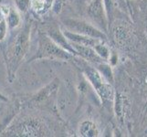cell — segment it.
<instances>
[{
	"label": "cell",
	"instance_id": "cell-1",
	"mask_svg": "<svg viewBox=\"0 0 147 137\" xmlns=\"http://www.w3.org/2000/svg\"><path fill=\"white\" fill-rule=\"evenodd\" d=\"M30 40V24L24 25L23 28L18 31L13 40L7 46V67L9 82H12L17 70L21 65L24 58L28 51Z\"/></svg>",
	"mask_w": 147,
	"mask_h": 137
},
{
	"label": "cell",
	"instance_id": "cell-2",
	"mask_svg": "<svg viewBox=\"0 0 147 137\" xmlns=\"http://www.w3.org/2000/svg\"><path fill=\"white\" fill-rule=\"evenodd\" d=\"M73 58L74 55L69 53L61 47H59L47 34H40L38 37V50L36 55L32 58V60L42 59L69 60L72 59Z\"/></svg>",
	"mask_w": 147,
	"mask_h": 137
},
{
	"label": "cell",
	"instance_id": "cell-3",
	"mask_svg": "<svg viewBox=\"0 0 147 137\" xmlns=\"http://www.w3.org/2000/svg\"><path fill=\"white\" fill-rule=\"evenodd\" d=\"M84 75L88 78L90 83L96 90V92L103 101H111L113 98V89L111 85L106 80L99 70L93 69L89 65L83 67Z\"/></svg>",
	"mask_w": 147,
	"mask_h": 137
},
{
	"label": "cell",
	"instance_id": "cell-4",
	"mask_svg": "<svg viewBox=\"0 0 147 137\" xmlns=\"http://www.w3.org/2000/svg\"><path fill=\"white\" fill-rule=\"evenodd\" d=\"M62 25L64 28L73 33H77L84 36L97 38L100 40H105L107 38L102 30L99 29L97 27L93 26L85 20L76 19V18H66L62 20Z\"/></svg>",
	"mask_w": 147,
	"mask_h": 137
},
{
	"label": "cell",
	"instance_id": "cell-5",
	"mask_svg": "<svg viewBox=\"0 0 147 137\" xmlns=\"http://www.w3.org/2000/svg\"><path fill=\"white\" fill-rule=\"evenodd\" d=\"M14 135L19 136H40L43 135V126L38 120L33 118L24 119L21 123L15 126Z\"/></svg>",
	"mask_w": 147,
	"mask_h": 137
},
{
	"label": "cell",
	"instance_id": "cell-6",
	"mask_svg": "<svg viewBox=\"0 0 147 137\" xmlns=\"http://www.w3.org/2000/svg\"><path fill=\"white\" fill-rule=\"evenodd\" d=\"M89 3V16L101 29L106 30L107 28V16H106L102 0H92Z\"/></svg>",
	"mask_w": 147,
	"mask_h": 137
},
{
	"label": "cell",
	"instance_id": "cell-7",
	"mask_svg": "<svg viewBox=\"0 0 147 137\" xmlns=\"http://www.w3.org/2000/svg\"><path fill=\"white\" fill-rule=\"evenodd\" d=\"M70 45L72 46L73 49L75 50L76 55L80 56V58H82L83 59L87 60V61L92 62L95 64L105 62V60L101 59L97 54V52L95 51L93 47L80 45V44H76V43H71V42H70Z\"/></svg>",
	"mask_w": 147,
	"mask_h": 137
},
{
	"label": "cell",
	"instance_id": "cell-8",
	"mask_svg": "<svg viewBox=\"0 0 147 137\" xmlns=\"http://www.w3.org/2000/svg\"><path fill=\"white\" fill-rule=\"evenodd\" d=\"M46 34L56 44H58L59 47H61L62 49H66L69 53H71L72 55L76 56L75 50L73 49L72 46L70 45V42L64 36V34L62 33V30H60L57 27H51L48 29Z\"/></svg>",
	"mask_w": 147,
	"mask_h": 137
},
{
	"label": "cell",
	"instance_id": "cell-9",
	"mask_svg": "<svg viewBox=\"0 0 147 137\" xmlns=\"http://www.w3.org/2000/svg\"><path fill=\"white\" fill-rule=\"evenodd\" d=\"M62 33L66 37L69 42L76 43V44H80V45H85V46H90V47H94V46L103 40H100L97 38H93L90 37L84 36V35H80L77 33H73L71 31H69L66 28L62 29Z\"/></svg>",
	"mask_w": 147,
	"mask_h": 137
},
{
	"label": "cell",
	"instance_id": "cell-10",
	"mask_svg": "<svg viewBox=\"0 0 147 137\" xmlns=\"http://www.w3.org/2000/svg\"><path fill=\"white\" fill-rule=\"evenodd\" d=\"M113 36L116 43L123 46V47L130 43L131 40L129 30L123 25H118V26L116 25V27L113 28Z\"/></svg>",
	"mask_w": 147,
	"mask_h": 137
},
{
	"label": "cell",
	"instance_id": "cell-11",
	"mask_svg": "<svg viewBox=\"0 0 147 137\" xmlns=\"http://www.w3.org/2000/svg\"><path fill=\"white\" fill-rule=\"evenodd\" d=\"M79 133L83 137H97L99 136V129L92 121L84 120L80 124Z\"/></svg>",
	"mask_w": 147,
	"mask_h": 137
},
{
	"label": "cell",
	"instance_id": "cell-12",
	"mask_svg": "<svg viewBox=\"0 0 147 137\" xmlns=\"http://www.w3.org/2000/svg\"><path fill=\"white\" fill-rule=\"evenodd\" d=\"M6 20L9 29H14L19 27L20 24H21V18H20L18 9L14 7H9L6 15Z\"/></svg>",
	"mask_w": 147,
	"mask_h": 137
},
{
	"label": "cell",
	"instance_id": "cell-13",
	"mask_svg": "<svg viewBox=\"0 0 147 137\" xmlns=\"http://www.w3.org/2000/svg\"><path fill=\"white\" fill-rule=\"evenodd\" d=\"M97 65L99 67V72L101 74V76H102L109 83L113 82V72H111V66L106 64L105 62H101Z\"/></svg>",
	"mask_w": 147,
	"mask_h": 137
},
{
	"label": "cell",
	"instance_id": "cell-14",
	"mask_svg": "<svg viewBox=\"0 0 147 137\" xmlns=\"http://www.w3.org/2000/svg\"><path fill=\"white\" fill-rule=\"evenodd\" d=\"M57 87H58V84L56 83L55 82H53L51 84H49L45 89H42L41 90L39 91V92L38 93V95L36 96V100L37 101H43V100L48 99L49 96L51 94L53 91L56 90Z\"/></svg>",
	"mask_w": 147,
	"mask_h": 137
},
{
	"label": "cell",
	"instance_id": "cell-15",
	"mask_svg": "<svg viewBox=\"0 0 147 137\" xmlns=\"http://www.w3.org/2000/svg\"><path fill=\"white\" fill-rule=\"evenodd\" d=\"M93 49H95V51L97 52V54L102 59H104L105 61H107L110 59V49H108L107 46H105L103 44V41L97 43L93 47Z\"/></svg>",
	"mask_w": 147,
	"mask_h": 137
},
{
	"label": "cell",
	"instance_id": "cell-16",
	"mask_svg": "<svg viewBox=\"0 0 147 137\" xmlns=\"http://www.w3.org/2000/svg\"><path fill=\"white\" fill-rule=\"evenodd\" d=\"M16 8L20 13H26L31 7V0H14Z\"/></svg>",
	"mask_w": 147,
	"mask_h": 137
},
{
	"label": "cell",
	"instance_id": "cell-17",
	"mask_svg": "<svg viewBox=\"0 0 147 137\" xmlns=\"http://www.w3.org/2000/svg\"><path fill=\"white\" fill-rule=\"evenodd\" d=\"M31 7L37 12H43L45 9L49 8L46 0H31Z\"/></svg>",
	"mask_w": 147,
	"mask_h": 137
},
{
	"label": "cell",
	"instance_id": "cell-18",
	"mask_svg": "<svg viewBox=\"0 0 147 137\" xmlns=\"http://www.w3.org/2000/svg\"><path fill=\"white\" fill-rule=\"evenodd\" d=\"M8 26L7 23L6 18L4 19H2L0 21V41H2L5 38H6L7 35V31H8Z\"/></svg>",
	"mask_w": 147,
	"mask_h": 137
},
{
	"label": "cell",
	"instance_id": "cell-19",
	"mask_svg": "<svg viewBox=\"0 0 147 137\" xmlns=\"http://www.w3.org/2000/svg\"><path fill=\"white\" fill-rule=\"evenodd\" d=\"M0 100L3 101H7V98L5 95H3L1 92H0Z\"/></svg>",
	"mask_w": 147,
	"mask_h": 137
},
{
	"label": "cell",
	"instance_id": "cell-20",
	"mask_svg": "<svg viewBox=\"0 0 147 137\" xmlns=\"http://www.w3.org/2000/svg\"><path fill=\"white\" fill-rule=\"evenodd\" d=\"M46 2H47V4H48L49 7H51V5H52L53 0H46Z\"/></svg>",
	"mask_w": 147,
	"mask_h": 137
},
{
	"label": "cell",
	"instance_id": "cell-21",
	"mask_svg": "<svg viewBox=\"0 0 147 137\" xmlns=\"http://www.w3.org/2000/svg\"><path fill=\"white\" fill-rule=\"evenodd\" d=\"M88 1H89V2H90V1H92V0H88Z\"/></svg>",
	"mask_w": 147,
	"mask_h": 137
}]
</instances>
